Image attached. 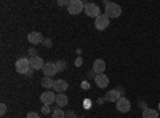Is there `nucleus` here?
I'll return each mask as SVG.
<instances>
[{
	"instance_id": "obj_1",
	"label": "nucleus",
	"mask_w": 160,
	"mask_h": 118,
	"mask_svg": "<svg viewBox=\"0 0 160 118\" xmlns=\"http://www.w3.org/2000/svg\"><path fill=\"white\" fill-rule=\"evenodd\" d=\"M104 15L108 16L109 19L112 18H118L122 15V7L117 5V3H111V2H106V10H104Z\"/></svg>"
},
{
	"instance_id": "obj_2",
	"label": "nucleus",
	"mask_w": 160,
	"mask_h": 118,
	"mask_svg": "<svg viewBox=\"0 0 160 118\" xmlns=\"http://www.w3.org/2000/svg\"><path fill=\"white\" fill-rule=\"evenodd\" d=\"M15 69H16L18 73L26 75V73L31 70V61H29V58H19V59L15 62Z\"/></svg>"
},
{
	"instance_id": "obj_3",
	"label": "nucleus",
	"mask_w": 160,
	"mask_h": 118,
	"mask_svg": "<svg viewBox=\"0 0 160 118\" xmlns=\"http://www.w3.org/2000/svg\"><path fill=\"white\" fill-rule=\"evenodd\" d=\"M83 10H85V3L82 0H71V3L68 7V11L71 15H80Z\"/></svg>"
},
{
	"instance_id": "obj_4",
	"label": "nucleus",
	"mask_w": 160,
	"mask_h": 118,
	"mask_svg": "<svg viewBox=\"0 0 160 118\" xmlns=\"http://www.w3.org/2000/svg\"><path fill=\"white\" fill-rule=\"evenodd\" d=\"M120 97H123V91H122V88L109 89L108 93H106V96H104V99L108 101V102H117Z\"/></svg>"
},
{
	"instance_id": "obj_5",
	"label": "nucleus",
	"mask_w": 160,
	"mask_h": 118,
	"mask_svg": "<svg viewBox=\"0 0 160 118\" xmlns=\"http://www.w3.org/2000/svg\"><path fill=\"white\" fill-rule=\"evenodd\" d=\"M85 15L88 16V18H98L99 15H101V11H99V7L96 5V3H85Z\"/></svg>"
},
{
	"instance_id": "obj_6",
	"label": "nucleus",
	"mask_w": 160,
	"mask_h": 118,
	"mask_svg": "<svg viewBox=\"0 0 160 118\" xmlns=\"http://www.w3.org/2000/svg\"><path fill=\"white\" fill-rule=\"evenodd\" d=\"M40 102L43 106H51L53 102H56V94L53 91H45V93L40 94Z\"/></svg>"
},
{
	"instance_id": "obj_7",
	"label": "nucleus",
	"mask_w": 160,
	"mask_h": 118,
	"mask_svg": "<svg viewBox=\"0 0 160 118\" xmlns=\"http://www.w3.org/2000/svg\"><path fill=\"white\" fill-rule=\"evenodd\" d=\"M115 106H117V110H118V112L127 113V112H130V109H131V102L123 96V97H120V99L115 102Z\"/></svg>"
},
{
	"instance_id": "obj_8",
	"label": "nucleus",
	"mask_w": 160,
	"mask_h": 118,
	"mask_svg": "<svg viewBox=\"0 0 160 118\" xmlns=\"http://www.w3.org/2000/svg\"><path fill=\"white\" fill-rule=\"evenodd\" d=\"M43 75L45 77H55L56 73H58V67H56V62H45V65H43Z\"/></svg>"
},
{
	"instance_id": "obj_9",
	"label": "nucleus",
	"mask_w": 160,
	"mask_h": 118,
	"mask_svg": "<svg viewBox=\"0 0 160 118\" xmlns=\"http://www.w3.org/2000/svg\"><path fill=\"white\" fill-rule=\"evenodd\" d=\"M108 26H109V18L106 16V15H99V16L95 19V27H96L98 31L108 29Z\"/></svg>"
},
{
	"instance_id": "obj_10",
	"label": "nucleus",
	"mask_w": 160,
	"mask_h": 118,
	"mask_svg": "<svg viewBox=\"0 0 160 118\" xmlns=\"http://www.w3.org/2000/svg\"><path fill=\"white\" fill-rule=\"evenodd\" d=\"M43 35H42V32H31L29 35H28V42L31 43V45H42L43 43Z\"/></svg>"
},
{
	"instance_id": "obj_11",
	"label": "nucleus",
	"mask_w": 160,
	"mask_h": 118,
	"mask_svg": "<svg viewBox=\"0 0 160 118\" xmlns=\"http://www.w3.org/2000/svg\"><path fill=\"white\" fill-rule=\"evenodd\" d=\"M95 83H96V86L98 88H108V85H109V77L106 75V73H101V75H95Z\"/></svg>"
},
{
	"instance_id": "obj_12",
	"label": "nucleus",
	"mask_w": 160,
	"mask_h": 118,
	"mask_svg": "<svg viewBox=\"0 0 160 118\" xmlns=\"http://www.w3.org/2000/svg\"><path fill=\"white\" fill-rule=\"evenodd\" d=\"M29 61H31V69H32V70H42L43 65H45V61L40 58V56L29 58Z\"/></svg>"
},
{
	"instance_id": "obj_13",
	"label": "nucleus",
	"mask_w": 160,
	"mask_h": 118,
	"mask_svg": "<svg viewBox=\"0 0 160 118\" xmlns=\"http://www.w3.org/2000/svg\"><path fill=\"white\" fill-rule=\"evenodd\" d=\"M68 88H69V83L66 80H55V86H53V89H55L58 94L66 93V89H68Z\"/></svg>"
},
{
	"instance_id": "obj_14",
	"label": "nucleus",
	"mask_w": 160,
	"mask_h": 118,
	"mask_svg": "<svg viewBox=\"0 0 160 118\" xmlns=\"http://www.w3.org/2000/svg\"><path fill=\"white\" fill-rule=\"evenodd\" d=\"M104 70H106V62L102 59H96L95 62H93V72H95L96 75L104 73Z\"/></svg>"
},
{
	"instance_id": "obj_15",
	"label": "nucleus",
	"mask_w": 160,
	"mask_h": 118,
	"mask_svg": "<svg viewBox=\"0 0 160 118\" xmlns=\"http://www.w3.org/2000/svg\"><path fill=\"white\" fill-rule=\"evenodd\" d=\"M56 106L61 109V107H66V106H68V104H69V97L68 96H66L64 93H61V94H56Z\"/></svg>"
},
{
	"instance_id": "obj_16",
	"label": "nucleus",
	"mask_w": 160,
	"mask_h": 118,
	"mask_svg": "<svg viewBox=\"0 0 160 118\" xmlns=\"http://www.w3.org/2000/svg\"><path fill=\"white\" fill-rule=\"evenodd\" d=\"M160 116V112L155 110V109H144L142 110V118H158Z\"/></svg>"
},
{
	"instance_id": "obj_17",
	"label": "nucleus",
	"mask_w": 160,
	"mask_h": 118,
	"mask_svg": "<svg viewBox=\"0 0 160 118\" xmlns=\"http://www.w3.org/2000/svg\"><path fill=\"white\" fill-rule=\"evenodd\" d=\"M40 85H42L45 89H53V86H55V80H53L51 77H43L42 78V82H40Z\"/></svg>"
},
{
	"instance_id": "obj_18",
	"label": "nucleus",
	"mask_w": 160,
	"mask_h": 118,
	"mask_svg": "<svg viewBox=\"0 0 160 118\" xmlns=\"http://www.w3.org/2000/svg\"><path fill=\"white\" fill-rule=\"evenodd\" d=\"M51 118H66V112L58 107V109H55L51 112Z\"/></svg>"
},
{
	"instance_id": "obj_19",
	"label": "nucleus",
	"mask_w": 160,
	"mask_h": 118,
	"mask_svg": "<svg viewBox=\"0 0 160 118\" xmlns=\"http://www.w3.org/2000/svg\"><path fill=\"white\" fill-rule=\"evenodd\" d=\"M56 67H58V72L64 70V69H66V61H62V59L58 61V62H56Z\"/></svg>"
},
{
	"instance_id": "obj_20",
	"label": "nucleus",
	"mask_w": 160,
	"mask_h": 118,
	"mask_svg": "<svg viewBox=\"0 0 160 118\" xmlns=\"http://www.w3.org/2000/svg\"><path fill=\"white\" fill-rule=\"evenodd\" d=\"M69 3H71V0H58L59 7H69Z\"/></svg>"
},
{
	"instance_id": "obj_21",
	"label": "nucleus",
	"mask_w": 160,
	"mask_h": 118,
	"mask_svg": "<svg viewBox=\"0 0 160 118\" xmlns=\"http://www.w3.org/2000/svg\"><path fill=\"white\" fill-rule=\"evenodd\" d=\"M42 45H43V46H47V48H50V46H53V40H50V38H45Z\"/></svg>"
},
{
	"instance_id": "obj_22",
	"label": "nucleus",
	"mask_w": 160,
	"mask_h": 118,
	"mask_svg": "<svg viewBox=\"0 0 160 118\" xmlns=\"http://www.w3.org/2000/svg\"><path fill=\"white\" fill-rule=\"evenodd\" d=\"M42 113H43V115H48V113H51V109H50V106H43V107H42Z\"/></svg>"
},
{
	"instance_id": "obj_23",
	"label": "nucleus",
	"mask_w": 160,
	"mask_h": 118,
	"mask_svg": "<svg viewBox=\"0 0 160 118\" xmlns=\"http://www.w3.org/2000/svg\"><path fill=\"white\" fill-rule=\"evenodd\" d=\"M26 118H40V115H38L37 112H29Z\"/></svg>"
},
{
	"instance_id": "obj_24",
	"label": "nucleus",
	"mask_w": 160,
	"mask_h": 118,
	"mask_svg": "<svg viewBox=\"0 0 160 118\" xmlns=\"http://www.w3.org/2000/svg\"><path fill=\"white\" fill-rule=\"evenodd\" d=\"M29 56H31V58H35V56H37V50H35L34 46L29 48Z\"/></svg>"
},
{
	"instance_id": "obj_25",
	"label": "nucleus",
	"mask_w": 160,
	"mask_h": 118,
	"mask_svg": "<svg viewBox=\"0 0 160 118\" xmlns=\"http://www.w3.org/2000/svg\"><path fill=\"white\" fill-rule=\"evenodd\" d=\"M66 118H77V116H75L74 110H68V112H66Z\"/></svg>"
},
{
	"instance_id": "obj_26",
	"label": "nucleus",
	"mask_w": 160,
	"mask_h": 118,
	"mask_svg": "<svg viewBox=\"0 0 160 118\" xmlns=\"http://www.w3.org/2000/svg\"><path fill=\"white\" fill-rule=\"evenodd\" d=\"M82 64H83V59L82 58H77L75 59V67H82Z\"/></svg>"
},
{
	"instance_id": "obj_27",
	"label": "nucleus",
	"mask_w": 160,
	"mask_h": 118,
	"mask_svg": "<svg viewBox=\"0 0 160 118\" xmlns=\"http://www.w3.org/2000/svg\"><path fill=\"white\" fill-rule=\"evenodd\" d=\"M7 113V106L5 104H0V115H5Z\"/></svg>"
},
{
	"instance_id": "obj_28",
	"label": "nucleus",
	"mask_w": 160,
	"mask_h": 118,
	"mask_svg": "<svg viewBox=\"0 0 160 118\" xmlns=\"http://www.w3.org/2000/svg\"><path fill=\"white\" fill-rule=\"evenodd\" d=\"M139 106L142 107V110H144V109H148V106H146V102H144V101H141V102H139Z\"/></svg>"
},
{
	"instance_id": "obj_29",
	"label": "nucleus",
	"mask_w": 160,
	"mask_h": 118,
	"mask_svg": "<svg viewBox=\"0 0 160 118\" xmlns=\"http://www.w3.org/2000/svg\"><path fill=\"white\" fill-rule=\"evenodd\" d=\"M82 88H85V89H88V88H90V85H88V82H83V83H82Z\"/></svg>"
},
{
	"instance_id": "obj_30",
	"label": "nucleus",
	"mask_w": 160,
	"mask_h": 118,
	"mask_svg": "<svg viewBox=\"0 0 160 118\" xmlns=\"http://www.w3.org/2000/svg\"><path fill=\"white\" fill-rule=\"evenodd\" d=\"M104 102H106L104 97H99V99H98V104H104Z\"/></svg>"
},
{
	"instance_id": "obj_31",
	"label": "nucleus",
	"mask_w": 160,
	"mask_h": 118,
	"mask_svg": "<svg viewBox=\"0 0 160 118\" xmlns=\"http://www.w3.org/2000/svg\"><path fill=\"white\" fill-rule=\"evenodd\" d=\"M32 73H34V70H32V69H31V70H29V72H28V73H26V75H28V77H32Z\"/></svg>"
},
{
	"instance_id": "obj_32",
	"label": "nucleus",
	"mask_w": 160,
	"mask_h": 118,
	"mask_svg": "<svg viewBox=\"0 0 160 118\" xmlns=\"http://www.w3.org/2000/svg\"><path fill=\"white\" fill-rule=\"evenodd\" d=\"M157 110H158V112H160V102H158V109H157Z\"/></svg>"
},
{
	"instance_id": "obj_33",
	"label": "nucleus",
	"mask_w": 160,
	"mask_h": 118,
	"mask_svg": "<svg viewBox=\"0 0 160 118\" xmlns=\"http://www.w3.org/2000/svg\"><path fill=\"white\" fill-rule=\"evenodd\" d=\"M77 118H83V116H77Z\"/></svg>"
}]
</instances>
